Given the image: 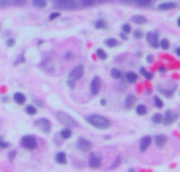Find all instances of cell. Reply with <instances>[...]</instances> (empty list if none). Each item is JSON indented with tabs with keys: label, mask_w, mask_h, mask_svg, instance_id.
<instances>
[{
	"label": "cell",
	"mask_w": 180,
	"mask_h": 172,
	"mask_svg": "<svg viewBox=\"0 0 180 172\" xmlns=\"http://www.w3.org/2000/svg\"><path fill=\"white\" fill-rule=\"evenodd\" d=\"M87 122L95 126V128H100V130H106L111 126V122L106 119V117H103V115H98V114H93V115H89L87 117Z\"/></svg>",
	"instance_id": "6da1fadb"
},
{
	"label": "cell",
	"mask_w": 180,
	"mask_h": 172,
	"mask_svg": "<svg viewBox=\"0 0 180 172\" xmlns=\"http://www.w3.org/2000/svg\"><path fill=\"white\" fill-rule=\"evenodd\" d=\"M82 76H84V68H82V66H74V68L70 71V74H68V84L73 87L76 81H79Z\"/></svg>",
	"instance_id": "7a4b0ae2"
},
{
	"label": "cell",
	"mask_w": 180,
	"mask_h": 172,
	"mask_svg": "<svg viewBox=\"0 0 180 172\" xmlns=\"http://www.w3.org/2000/svg\"><path fill=\"white\" fill-rule=\"evenodd\" d=\"M57 117H59V120L63 123V125H66V128H76L78 126V122H76L71 115H68V114H65V112H57Z\"/></svg>",
	"instance_id": "3957f363"
},
{
	"label": "cell",
	"mask_w": 180,
	"mask_h": 172,
	"mask_svg": "<svg viewBox=\"0 0 180 172\" xmlns=\"http://www.w3.org/2000/svg\"><path fill=\"white\" fill-rule=\"evenodd\" d=\"M21 144H22V147L27 149V150H35L36 145H38V141H36L35 136H30V134H28V136H24V138H22Z\"/></svg>",
	"instance_id": "277c9868"
},
{
	"label": "cell",
	"mask_w": 180,
	"mask_h": 172,
	"mask_svg": "<svg viewBox=\"0 0 180 172\" xmlns=\"http://www.w3.org/2000/svg\"><path fill=\"white\" fill-rule=\"evenodd\" d=\"M100 88H101V79L98 76H95L90 82V93L92 95H98L100 93Z\"/></svg>",
	"instance_id": "5b68a950"
},
{
	"label": "cell",
	"mask_w": 180,
	"mask_h": 172,
	"mask_svg": "<svg viewBox=\"0 0 180 172\" xmlns=\"http://www.w3.org/2000/svg\"><path fill=\"white\" fill-rule=\"evenodd\" d=\"M145 38L149 40V43H150V46H152V48H158V46H160L158 32H149V33L145 35Z\"/></svg>",
	"instance_id": "8992f818"
},
{
	"label": "cell",
	"mask_w": 180,
	"mask_h": 172,
	"mask_svg": "<svg viewBox=\"0 0 180 172\" xmlns=\"http://www.w3.org/2000/svg\"><path fill=\"white\" fill-rule=\"evenodd\" d=\"M36 126L41 131H44V133H49L51 131V122L47 120V119H38L36 120Z\"/></svg>",
	"instance_id": "52a82bcc"
},
{
	"label": "cell",
	"mask_w": 180,
	"mask_h": 172,
	"mask_svg": "<svg viewBox=\"0 0 180 172\" xmlns=\"http://www.w3.org/2000/svg\"><path fill=\"white\" fill-rule=\"evenodd\" d=\"M78 149L82 150V152H90V150H92V144H90V141L81 138V139L78 141Z\"/></svg>",
	"instance_id": "ba28073f"
},
{
	"label": "cell",
	"mask_w": 180,
	"mask_h": 172,
	"mask_svg": "<svg viewBox=\"0 0 180 172\" xmlns=\"http://www.w3.org/2000/svg\"><path fill=\"white\" fill-rule=\"evenodd\" d=\"M150 144H152V138H150V136H144V138L141 139L139 150H141V152H145V150L150 147Z\"/></svg>",
	"instance_id": "9c48e42d"
},
{
	"label": "cell",
	"mask_w": 180,
	"mask_h": 172,
	"mask_svg": "<svg viewBox=\"0 0 180 172\" xmlns=\"http://www.w3.org/2000/svg\"><path fill=\"white\" fill-rule=\"evenodd\" d=\"M89 164H90V167H93V169L100 167V166H101V158H100L98 155H90Z\"/></svg>",
	"instance_id": "30bf717a"
},
{
	"label": "cell",
	"mask_w": 180,
	"mask_h": 172,
	"mask_svg": "<svg viewBox=\"0 0 180 172\" xmlns=\"http://www.w3.org/2000/svg\"><path fill=\"white\" fill-rule=\"evenodd\" d=\"M55 3L60 5L62 8H74L76 6L74 0H55Z\"/></svg>",
	"instance_id": "8fae6325"
},
{
	"label": "cell",
	"mask_w": 180,
	"mask_h": 172,
	"mask_svg": "<svg viewBox=\"0 0 180 172\" xmlns=\"http://www.w3.org/2000/svg\"><path fill=\"white\" fill-rule=\"evenodd\" d=\"M172 8H175V3H172V2H164V3L158 5V10H161V11H167V10H172Z\"/></svg>",
	"instance_id": "7c38bea8"
},
{
	"label": "cell",
	"mask_w": 180,
	"mask_h": 172,
	"mask_svg": "<svg viewBox=\"0 0 180 172\" xmlns=\"http://www.w3.org/2000/svg\"><path fill=\"white\" fill-rule=\"evenodd\" d=\"M125 79H127V82L134 84L136 81H138V74H136V73H133V71H128V73L125 74Z\"/></svg>",
	"instance_id": "4fadbf2b"
},
{
	"label": "cell",
	"mask_w": 180,
	"mask_h": 172,
	"mask_svg": "<svg viewBox=\"0 0 180 172\" xmlns=\"http://www.w3.org/2000/svg\"><path fill=\"white\" fill-rule=\"evenodd\" d=\"M134 103H136V96L134 95H128L127 99H125V107H127V109H131Z\"/></svg>",
	"instance_id": "5bb4252c"
},
{
	"label": "cell",
	"mask_w": 180,
	"mask_h": 172,
	"mask_svg": "<svg viewBox=\"0 0 180 172\" xmlns=\"http://www.w3.org/2000/svg\"><path fill=\"white\" fill-rule=\"evenodd\" d=\"M155 142H156V145H158V147H163L164 144L167 142V138H166L164 134H158L156 138H155Z\"/></svg>",
	"instance_id": "9a60e30c"
},
{
	"label": "cell",
	"mask_w": 180,
	"mask_h": 172,
	"mask_svg": "<svg viewBox=\"0 0 180 172\" xmlns=\"http://www.w3.org/2000/svg\"><path fill=\"white\" fill-rule=\"evenodd\" d=\"M55 163H59V164H66V155L63 152H59L55 155Z\"/></svg>",
	"instance_id": "2e32d148"
},
{
	"label": "cell",
	"mask_w": 180,
	"mask_h": 172,
	"mask_svg": "<svg viewBox=\"0 0 180 172\" xmlns=\"http://www.w3.org/2000/svg\"><path fill=\"white\" fill-rule=\"evenodd\" d=\"M14 101H16L17 104H25V95L21 93V92L14 93Z\"/></svg>",
	"instance_id": "e0dca14e"
},
{
	"label": "cell",
	"mask_w": 180,
	"mask_h": 172,
	"mask_svg": "<svg viewBox=\"0 0 180 172\" xmlns=\"http://www.w3.org/2000/svg\"><path fill=\"white\" fill-rule=\"evenodd\" d=\"M175 119H177V115H175L174 112H171V111H169V112L166 114V120H163V122L169 125V123H172V122H175Z\"/></svg>",
	"instance_id": "ac0fdd59"
},
{
	"label": "cell",
	"mask_w": 180,
	"mask_h": 172,
	"mask_svg": "<svg viewBox=\"0 0 180 172\" xmlns=\"http://www.w3.org/2000/svg\"><path fill=\"white\" fill-rule=\"evenodd\" d=\"M60 136L63 139H70L71 136H73V131H71V128H63L62 130V133H60Z\"/></svg>",
	"instance_id": "d6986e66"
},
{
	"label": "cell",
	"mask_w": 180,
	"mask_h": 172,
	"mask_svg": "<svg viewBox=\"0 0 180 172\" xmlns=\"http://www.w3.org/2000/svg\"><path fill=\"white\" fill-rule=\"evenodd\" d=\"M136 112H138V115H145L147 114V107L144 104H138L136 106Z\"/></svg>",
	"instance_id": "ffe728a7"
},
{
	"label": "cell",
	"mask_w": 180,
	"mask_h": 172,
	"mask_svg": "<svg viewBox=\"0 0 180 172\" xmlns=\"http://www.w3.org/2000/svg\"><path fill=\"white\" fill-rule=\"evenodd\" d=\"M33 5L36 8H46L47 6V2H46V0H33Z\"/></svg>",
	"instance_id": "44dd1931"
},
{
	"label": "cell",
	"mask_w": 180,
	"mask_h": 172,
	"mask_svg": "<svg viewBox=\"0 0 180 172\" xmlns=\"http://www.w3.org/2000/svg\"><path fill=\"white\" fill-rule=\"evenodd\" d=\"M133 22H136V24H145V17L136 14V16H133Z\"/></svg>",
	"instance_id": "7402d4cb"
},
{
	"label": "cell",
	"mask_w": 180,
	"mask_h": 172,
	"mask_svg": "<svg viewBox=\"0 0 180 172\" xmlns=\"http://www.w3.org/2000/svg\"><path fill=\"white\" fill-rule=\"evenodd\" d=\"M134 2H136L139 6H150L153 0H134Z\"/></svg>",
	"instance_id": "603a6c76"
},
{
	"label": "cell",
	"mask_w": 180,
	"mask_h": 172,
	"mask_svg": "<svg viewBox=\"0 0 180 172\" xmlns=\"http://www.w3.org/2000/svg\"><path fill=\"white\" fill-rule=\"evenodd\" d=\"M95 27H97V29H108V24L104 22L103 19H100V21L95 22Z\"/></svg>",
	"instance_id": "cb8c5ba5"
},
{
	"label": "cell",
	"mask_w": 180,
	"mask_h": 172,
	"mask_svg": "<svg viewBox=\"0 0 180 172\" xmlns=\"http://www.w3.org/2000/svg\"><path fill=\"white\" fill-rule=\"evenodd\" d=\"M111 76H112L114 79H120V77H122V71H120V70H116V68H114V70L111 71Z\"/></svg>",
	"instance_id": "d4e9b609"
},
{
	"label": "cell",
	"mask_w": 180,
	"mask_h": 172,
	"mask_svg": "<svg viewBox=\"0 0 180 172\" xmlns=\"http://www.w3.org/2000/svg\"><path fill=\"white\" fill-rule=\"evenodd\" d=\"M25 112H27L28 115H35V114H36V107H35V106H27V107H25Z\"/></svg>",
	"instance_id": "484cf974"
},
{
	"label": "cell",
	"mask_w": 180,
	"mask_h": 172,
	"mask_svg": "<svg viewBox=\"0 0 180 172\" xmlns=\"http://www.w3.org/2000/svg\"><path fill=\"white\" fill-rule=\"evenodd\" d=\"M106 44H108L109 48H116L117 44H119V41H117V40H114V38H109V40H106Z\"/></svg>",
	"instance_id": "4316f807"
},
{
	"label": "cell",
	"mask_w": 180,
	"mask_h": 172,
	"mask_svg": "<svg viewBox=\"0 0 180 172\" xmlns=\"http://www.w3.org/2000/svg\"><path fill=\"white\" fill-rule=\"evenodd\" d=\"M141 74L144 76V77H147V79H152V77H153V74L149 73V71H147L145 68H141Z\"/></svg>",
	"instance_id": "83f0119b"
},
{
	"label": "cell",
	"mask_w": 180,
	"mask_h": 172,
	"mask_svg": "<svg viewBox=\"0 0 180 172\" xmlns=\"http://www.w3.org/2000/svg\"><path fill=\"white\" fill-rule=\"evenodd\" d=\"M81 3H82V6H92L97 3V0H81Z\"/></svg>",
	"instance_id": "f1b7e54d"
},
{
	"label": "cell",
	"mask_w": 180,
	"mask_h": 172,
	"mask_svg": "<svg viewBox=\"0 0 180 172\" xmlns=\"http://www.w3.org/2000/svg\"><path fill=\"white\" fill-rule=\"evenodd\" d=\"M160 48H161V49H169V41H167L166 38L161 40V41H160Z\"/></svg>",
	"instance_id": "f546056e"
},
{
	"label": "cell",
	"mask_w": 180,
	"mask_h": 172,
	"mask_svg": "<svg viewBox=\"0 0 180 172\" xmlns=\"http://www.w3.org/2000/svg\"><path fill=\"white\" fill-rule=\"evenodd\" d=\"M153 123H163V115H160V114H156V115H153Z\"/></svg>",
	"instance_id": "4dcf8cb0"
},
{
	"label": "cell",
	"mask_w": 180,
	"mask_h": 172,
	"mask_svg": "<svg viewBox=\"0 0 180 172\" xmlns=\"http://www.w3.org/2000/svg\"><path fill=\"white\" fill-rule=\"evenodd\" d=\"M97 56H98L101 60H106V57H108V56H106V52H104L103 49H98V51H97Z\"/></svg>",
	"instance_id": "1f68e13d"
},
{
	"label": "cell",
	"mask_w": 180,
	"mask_h": 172,
	"mask_svg": "<svg viewBox=\"0 0 180 172\" xmlns=\"http://www.w3.org/2000/svg\"><path fill=\"white\" fill-rule=\"evenodd\" d=\"M122 30H123V33H130L131 32V25L130 24H123L122 25Z\"/></svg>",
	"instance_id": "d6a6232c"
},
{
	"label": "cell",
	"mask_w": 180,
	"mask_h": 172,
	"mask_svg": "<svg viewBox=\"0 0 180 172\" xmlns=\"http://www.w3.org/2000/svg\"><path fill=\"white\" fill-rule=\"evenodd\" d=\"M153 101H155V106H156V107H163V99H161V98L155 96V99H153Z\"/></svg>",
	"instance_id": "836d02e7"
},
{
	"label": "cell",
	"mask_w": 180,
	"mask_h": 172,
	"mask_svg": "<svg viewBox=\"0 0 180 172\" xmlns=\"http://www.w3.org/2000/svg\"><path fill=\"white\" fill-rule=\"evenodd\" d=\"M13 2H14V5L21 6V5H25V2H27V0H13Z\"/></svg>",
	"instance_id": "e575fe53"
},
{
	"label": "cell",
	"mask_w": 180,
	"mask_h": 172,
	"mask_svg": "<svg viewBox=\"0 0 180 172\" xmlns=\"http://www.w3.org/2000/svg\"><path fill=\"white\" fill-rule=\"evenodd\" d=\"M57 17H60V13H52V14L49 16V19L54 21V19H57Z\"/></svg>",
	"instance_id": "d590c367"
},
{
	"label": "cell",
	"mask_w": 180,
	"mask_h": 172,
	"mask_svg": "<svg viewBox=\"0 0 180 172\" xmlns=\"http://www.w3.org/2000/svg\"><path fill=\"white\" fill-rule=\"evenodd\" d=\"M142 37H144V33H142V32H139V30L134 32V38H142Z\"/></svg>",
	"instance_id": "8d00e7d4"
},
{
	"label": "cell",
	"mask_w": 180,
	"mask_h": 172,
	"mask_svg": "<svg viewBox=\"0 0 180 172\" xmlns=\"http://www.w3.org/2000/svg\"><path fill=\"white\" fill-rule=\"evenodd\" d=\"M65 59H66V60H71V59H73V54H71V52H66V54H65Z\"/></svg>",
	"instance_id": "74e56055"
},
{
	"label": "cell",
	"mask_w": 180,
	"mask_h": 172,
	"mask_svg": "<svg viewBox=\"0 0 180 172\" xmlns=\"http://www.w3.org/2000/svg\"><path fill=\"white\" fill-rule=\"evenodd\" d=\"M6 145H8V144H6V142H3L2 139H0V149H5Z\"/></svg>",
	"instance_id": "f35d334b"
},
{
	"label": "cell",
	"mask_w": 180,
	"mask_h": 172,
	"mask_svg": "<svg viewBox=\"0 0 180 172\" xmlns=\"http://www.w3.org/2000/svg\"><path fill=\"white\" fill-rule=\"evenodd\" d=\"M6 44H8L9 48H11V46H14V40H8V43H6Z\"/></svg>",
	"instance_id": "ab89813d"
},
{
	"label": "cell",
	"mask_w": 180,
	"mask_h": 172,
	"mask_svg": "<svg viewBox=\"0 0 180 172\" xmlns=\"http://www.w3.org/2000/svg\"><path fill=\"white\" fill-rule=\"evenodd\" d=\"M8 156H9V159H14V156H16V152H11Z\"/></svg>",
	"instance_id": "60d3db41"
},
{
	"label": "cell",
	"mask_w": 180,
	"mask_h": 172,
	"mask_svg": "<svg viewBox=\"0 0 180 172\" xmlns=\"http://www.w3.org/2000/svg\"><path fill=\"white\" fill-rule=\"evenodd\" d=\"M120 2H123V3H133L134 0H120Z\"/></svg>",
	"instance_id": "b9f144b4"
},
{
	"label": "cell",
	"mask_w": 180,
	"mask_h": 172,
	"mask_svg": "<svg viewBox=\"0 0 180 172\" xmlns=\"http://www.w3.org/2000/svg\"><path fill=\"white\" fill-rule=\"evenodd\" d=\"M175 54H177V56L180 57V48H177V51H175Z\"/></svg>",
	"instance_id": "7bdbcfd3"
},
{
	"label": "cell",
	"mask_w": 180,
	"mask_h": 172,
	"mask_svg": "<svg viewBox=\"0 0 180 172\" xmlns=\"http://www.w3.org/2000/svg\"><path fill=\"white\" fill-rule=\"evenodd\" d=\"M177 24H178V27H180V17H178V19H177Z\"/></svg>",
	"instance_id": "ee69618b"
}]
</instances>
